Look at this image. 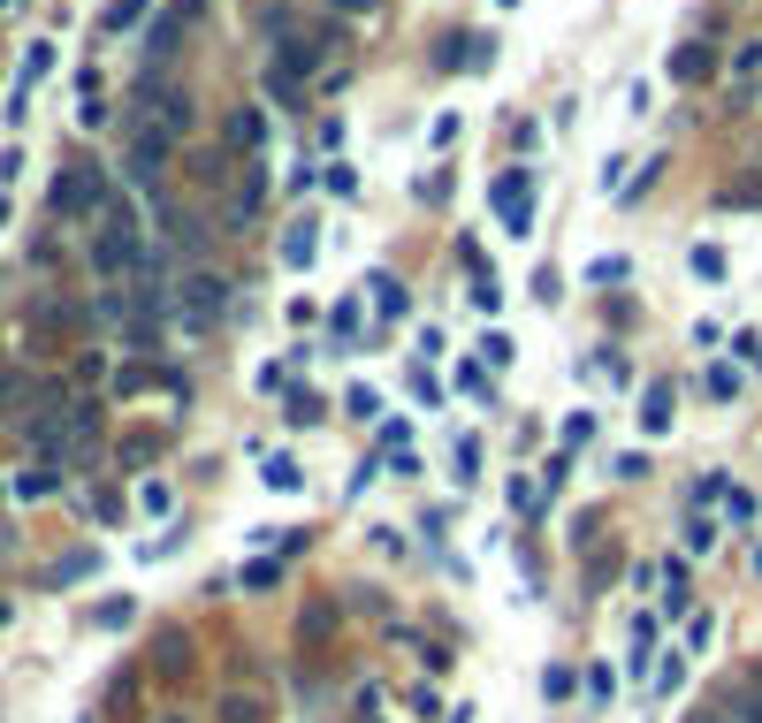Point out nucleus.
Here are the masks:
<instances>
[{"label": "nucleus", "mask_w": 762, "mask_h": 723, "mask_svg": "<svg viewBox=\"0 0 762 723\" xmlns=\"http://www.w3.org/2000/svg\"><path fill=\"white\" fill-rule=\"evenodd\" d=\"M663 609H686V564H663Z\"/></svg>", "instance_id": "nucleus-21"}, {"label": "nucleus", "mask_w": 762, "mask_h": 723, "mask_svg": "<svg viewBox=\"0 0 762 723\" xmlns=\"http://www.w3.org/2000/svg\"><path fill=\"white\" fill-rule=\"evenodd\" d=\"M229 145H237V152H260V145H268V115H260V107H237V115H229Z\"/></svg>", "instance_id": "nucleus-9"}, {"label": "nucleus", "mask_w": 762, "mask_h": 723, "mask_svg": "<svg viewBox=\"0 0 762 723\" xmlns=\"http://www.w3.org/2000/svg\"><path fill=\"white\" fill-rule=\"evenodd\" d=\"M725 503H732V518H740V526H755V518H762V495H755V487H732Z\"/></svg>", "instance_id": "nucleus-20"}, {"label": "nucleus", "mask_w": 762, "mask_h": 723, "mask_svg": "<svg viewBox=\"0 0 762 723\" xmlns=\"http://www.w3.org/2000/svg\"><path fill=\"white\" fill-rule=\"evenodd\" d=\"M671 404H679V389H671V381H656V389L640 397V427L663 434V427H671Z\"/></svg>", "instance_id": "nucleus-10"}, {"label": "nucleus", "mask_w": 762, "mask_h": 723, "mask_svg": "<svg viewBox=\"0 0 762 723\" xmlns=\"http://www.w3.org/2000/svg\"><path fill=\"white\" fill-rule=\"evenodd\" d=\"M298 480H305V472H298V457H268V487H275V495H291Z\"/></svg>", "instance_id": "nucleus-17"}, {"label": "nucleus", "mask_w": 762, "mask_h": 723, "mask_svg": "<svg viewBox=\"0 0 762 723\" xmlns=\"http://www.w3.org/2000/svg\"><path fill=\"white\" fill-rule=\"evenodd\" d=\"M709 549H717V526L694 518V526H686V556H709Z\"/></svg>", "instance_id": "nucleus-24"}, {"label": "nucleus", "mask_w": 762, "mask_h": 723, "mask_svg": "<svg viewBox=\"0 0 762 723\" xmlns=\"http://www.w3.org/2000/svg\"><path fill=\"white\" fill-rule=\"evenodd\" d=\"M335 8H343V15H374V0H335Z\"/></svg>", "instance_id": "nucleus-29"}, {"label": "nucleus", "mask_w": 762, "mask_h": 723, "mask_svg": "<svg viewBox=\"0 0 762 723\" xmlns=\"http://www.w3.org/2000/svg\"><path fill=\"white\" fill-rule=\"evenodd\" d=\"M374 312H382V320H405V312H412V297H405V283H397V275H374Z\"/></svg>", "instance_id": "nucleus-11"}, {"label": "nucleus", "mask_w": 762, "mask_h": 723, "mask_svg": "<svg viewBox=\"0 0 762 723\" xmlns=\"http://www.w3.org/2000/svg\"><path fill=\"white\" fill-rule=\"evenodd\" d=\"M160 160H168V138L152 130V123H130V183H160Z\"/></svg>", "instance_id": "nucleus-5"}, {"label": "nucleus", "mask_w": 762, "mask_h": 723, "mask_svg": "<svg viewBox=\"0 0 762 723\" xmlns=\"http://www.w3.org/2000/svg\"><path fill=\"white\" fill-rule=\"evenodd\" d=\"M275 578H283V564H268V556H260V564H244V586H252V594H268Z\"/></svg>", "instance_id": "nucleus-25"}, {"label": "nucleus", "mask_w": 762, "mask_h": 723, "mask_svg": "<svg viewBox=\"0 0 762 723\" xmlns=\"http://www.w3.org/2000/svg\"><path fill=\"white\" fill-rule=\"evenodd\" d=\"M160 670H168V678L183 670V632H168V640H160Z\"/></svg>", "instance_id": "nucleus-27"}, {"label": "nucleus", "mask_w": 762, "mask_h": 723, "mask_svg": "<svg viewBox=\"0 0 762 723\" xmlns=\"http://www.w3.org/2000/svg\"><path fill=\"white\" fill-rule=\"evenodd\" d=\"M92 267H100L107 283H115V275H130V267H146V237H138V214H130V206H107V214H100Z\"/></svg>", "instance_id": "nucleus-2"}, {"label": "nucleus", "mask_w": 762, "mask_h": 723, "mask_svg": "<svg viewBox=\"0 0 762 723\" xmlns=\"http://www.w3.org/2000/svg\"><path fill=\"white\" fill-rule=\"evenodd\" d=\"M0 8H8V0H0Z\"/></svg>", "instance_id": "nucleus-32"}, {"label": "nucleus", "mask_w": 762, "mask_h": 723, "mask_svg": "<svg viewBox=\"0 0 762 723\" xmlns=\"http://www.w3.org/2000/svg\"><path fill=\"white\" fill-rule=\"evenodd\" d=\"M694 275H702V283H725V252L702 244V252H694Z\"/></svg>", "instance_id": "nucleus-23"}, {"label": "nucleus", "mask_w": 762, "mask_h": 723, "mask_svg": "<svg viewBox=\"0 0 762 723\" xmlns=\"http://www.w3.org/2000/svg\"><path fill=\"white\" fill-rule=\"evenodd\" d=\"M221 723H260V701H244V693H229V701H221Z\"/></svg>", "instance_id": "nucleus-26"}, {"label": "nucleus", "mask_w": 762, "mask_h": 723, "mask_svg": "<svg viewBox=\"0 0 762 723\" xmlns=\"http://www.w3.org/2000/svg\"><path fill=\"white\" fill-rule=\"evenodd\" d=\"M732 69H740V77H755V69H762V46H740V54H732Z\"/></svg>", "instance_id": "nucleus-28"}, {"label": "nucleus", "mask_w": 762, "mask_h": 723, "mask_svg": "<svg viewBox=\"0 0 762 723\" xmlns=\"http://www.w3.org/2000/svg\"><path fill=\"white\" fill-rule=\"evenodd\" d=\"M663 69H671V77H679V84H702V77H709V69H717V54H709V46H702V38H679V46H671V61H663Z\"/></svg>", "instance_id": "nucleus-6"}, {"label": "nucleus", "mask_w": 762, "mask_h": 723, "mask_svg": "<svg viewBox=\"0 0 762 723\" xmlns=\"http://www.w3.org/2000/svg\"><path fill=\"white\" fill-rule=\"evenodd\" d=\"M46 69H54V46H46V38H31V46H23V77H15V84L31 92V84H38Z\"/></svg>", "instance_id": "nucleus-14"}, {"label": "nucleus", "mask_w": 762, "mask_h": 723, "mask_svg": "<svg viewBox=\"0 0 762 723\" xmlns=\"http://www.w3.org/2000/svg\"><path fill=\"white\" fill-rule=\"evenodd\" d=\"M221 305H229V283H221V275H191V283H183V320H191V328H214Z\"/></svg>", "instance_id": "nucleus-4"}, {"label": "nucleus", "mask_w": 762, "mask_h": 723, "mask_svg": "<svg viewBox=\"0 0 762 723\" xmlns=\"http://www.w3.org/2000/svg\"><path fill=\"white\" fill-rule=\"evenodd\" d=\"M435 69H488V38H451V46H435Z\"/></svg>", "instance_id": "nucleus-8"}, {"label": "nucleus", "mask_w": 762, "mask_h": 723, "mask_svg": "<svg viewBox=\"0 0 762 723\" xmlns=\"http://www.w3.org/2000/svg\"><path fill=\"white\" fill-rule=\"evenodd\" d=\"M496 214H503V229H511V237H526V229H534V175H526V168H511V175L496 183Z\"/></svg>", "instance_id": "nucleus-3"}, {"label": "nucleus", "mask_w": 762, "mask_h": 723, "mask_svg": "<svg viewBox=\"0 0 762 723\" xmlns=\"http://www.w3.org/2000/svg\"><path fill=\"white\" fill-rule=\"evenodd\" d=\"M572 686H580V678H572L565 663H549V670H542V693H549V701H572Z\"/></svg>", "instance_id": "nucleus-19"}, {"label": "nucleus", "mask_w": 762, "mask_h": 723, "mask_svg": "<svg viewBox=\"0 0 762 723\" xmlns=\"http://www.w3.org/2000/svg\"><path fill=\"white\" fill-rule=\"evenodd\" d=\"M46 206H54V221H100V214H107V168H100V160H69V168L54 175Z\"/></svg>", "instance_id": "nucleus-1"}, {"label": "nucleus", "mask_w": 762, "mask_h": 723, "mask_svg": "<svg viewBox=\"0 0 762 723\" xmlns=\"http://www.w3.org/2000/svg\"><path fill=\"white\" fill-rule=\"evenodd\" d=\"M183 15H191V0H183L175 15H160V23H152V38H146V61H152V69H168V61H175V38H183Z\"/></svg>", "instance_id": "nucleus-7"}, {"label": "nucleus", "mask_w": 762, "mask_h": 723, "mask_svg": "<svg viewBox=\"0 0 762 723\" xmlns=\"http://www.w3.org/2000/svg\"><path fill=\"white\" fill-rule=\"evenodd\" d=\"M694 723H725V716H694Z\"/></svg>", "instance_id": "nucleus-31"}, {"label": "nucleus", "mask_w": 762, "mask_h": 723, "mask_svg": "<svg viewBox=\"0 0 762 723\" xmlns=\"http://www.w3.org/2000/svg\"><path fill=\"white\" fill-rule=\"evenodd\" d=\"M146 8H152V0H107V15H100V31L115 38V31H130V23H146Z\"/></svg>", "instance_id": "nucleus-13"}, {"label": "nucleus", "mask_w": 762, "mask_h": 723, "mask_svg": "<svg viewBox=\"0 0 762 723\" xmlns=\"http://www.w3.org/2000/svg\"><path fill=\"white\" fill-rule=\"evenodd\" d=\"M283 260H291V267H312V221H298V229L283 237Z\"/></svg>", "instance_id": "nucleus-16"}, {"label": "nucleus", "mask_w": 762, "mask_h": 723, "mask_svg": "<svg viewBox=\"0 0 762 723\" xmlns=\"http://www.w3.org/2000/svg\"><path fill=\"white\" fill-rule=\"evenodd\" d=\"M138 503H146L152 518H168V503H175V487H168V480H146V487H138Z\"/></svg>", "instance_id": "nucleus-22"}, {"label": "nucleus", "mask_w": 762, "mask_h": 723, "mask_svg": "<svg viewBox=\"0 0 762 723\" xmlns=\"http://www.w3.org/2000/svg\"><path fill=\"white\" fill-rule=\"evenodd\" d=\"M725 723H762V678L732 693V716H725Z\"/></svg>", "instance_id": "nucleus-15"}, {"label": "nucleus", "mask_w": 762, "mask_h": 723, "mask_svg": "<svg viewBox=\"0 0 762 723\" xmlns=\"http://www.w3.org/2000/svg\"><path fill=\"white\" fill-rule=\"evenodd\" d=\"M152 723H183V716H152Z\"/></svg>", "instance_id": "nucleus-30"}, {"label": "nucleus", "mask_w": 762, "mask_h": 723, "mask_svg": "<svg viewBox=\"0 0 762 723\" xmlns=\"http://www.w3.org/2000/svg\"><path fill=\"white\" fill-rule=\"evenodd\" d=\"M54 487H61V464H31V472L15 480V495H23V503H38V495H54Z\"/></svg>", "instance_id": "nucleus-12"}, {"label": "nucleus", "mask_w": 762, "mask_h": 723, "mask_svg": "<svg viewBox=\"0 0 762 723\" xmlns=\"http://www.w3.org/2000/svg\"><path fill=\"white\" fill-rule=\"evenodd\" d=\"M740 389H748V381H740V366H717V374H709V397H717V404H732Z\"/></svg>", "instance_id": "nucleus-18"}]
</instances>
